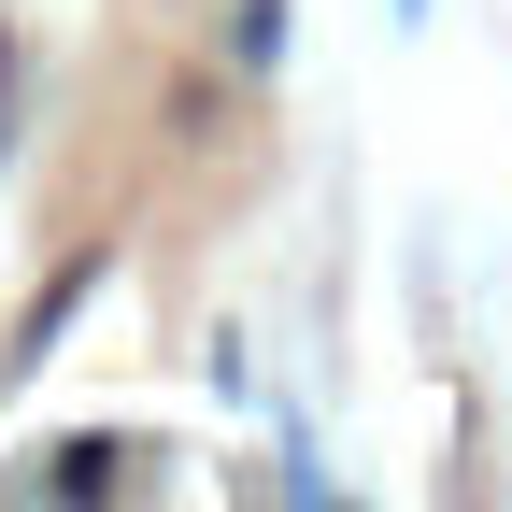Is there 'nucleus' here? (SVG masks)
I'll use <instances>...</instances> for the list:
<instances>
[{
    "label": "nucleus",
    "instance_id": "nucleus-1",
    "mask_svg": "<svg viewBox=\"0 0 512 512\" xmlns=\"http://www.w3.org/2000/svg\"><path fill=\"white\" fill-rule=\"evenodd\" d=\"M285 512H342V498H328V484H299V498H285Z\"/></svg>",
    "mask_w": 512,
    "mask_h": 512
}]
</instances>
